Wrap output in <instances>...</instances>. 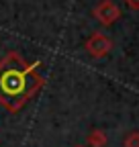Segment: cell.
Here are the masks:
<instances>
[{"label": "cell", "mask_w": 139, "mask_h": 147, "mask_svg": "<svg viewBox=\"0 0 139 147\" xmlns=\"http://www.w3.org/2000/svg\"><path fill=\"white\" fill-rule=\"evenodd\" d=\"M35 65H25L16 55H8L0 61V102L10 108H19L35 90L39 80L33 76Z\"/></svg>", "instance_id": "obj_1"}]
</instances>
